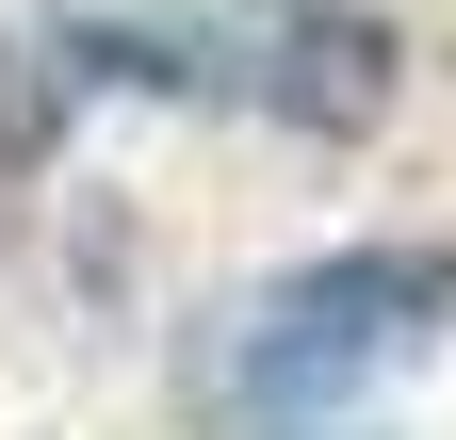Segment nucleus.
I'll list each match as a JSON object with an SVG mask.
<instances>
[{
    "mask_svg": "<svg viewBox=\"0 0 456 440\" xmlns=\"http://www.w3.org/2000/svg\"><path fill=\"white\" fill-rule=\"evenodd\" d=\"M212 98L261 131H375L408 49L375 0H163V17H66L33 33V115L49 98Z\"/></svg>",
    "mask_w": 456,
    "mask_h": 440,
    "instance_id": "nucleus-1",
    "label": "nucleus"
},
{
    "mask_svg": "<svg viewBox=\"0 0 456 440\" xmlns=\"http://www.w3.org/2000/svg\"><path fill=\"white\" fill-rule=\"evenodd\" d=\"M440 326H456V245H326V261L261 278L196 343V408L245 424V440L261 424H326V408H359L375 375H408Z\"/></svg>",
    "mask_w": 456,
    "mask_h": 440,
    "instance_id": "nucleus-2",
    "label": "nucleus"
}]
</instances>
